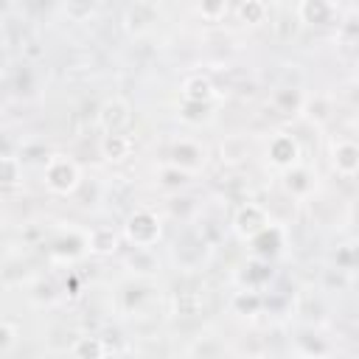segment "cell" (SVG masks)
<instances>
[{"label":"cell","instance_id":"6da1fadb","mask_svg":"<svg viewBox=\"0 0 359 359\" xmlns=\"http://www.w3.org/2000/svg\"><path fill=\"white\" fill-rule=\"evenodd\" d=\"M79 165L73 163V160H67V157H62V154H53V157H48V163H45V185L53 191V194H59V196H67V194H73L76 188H79Z\"/></svg>","mask_w":359,"mask_h":359},{"label":"cell","instance_id":"7a4b0ae2","mask_svg":"<svg viewBox=\"0 0 359 359\" xmlns=\"http://www.w3.org/2000/svg\"><path fill=\"white\" fill-rule=\"evenodd\" d=\"M160 233H163L160 219H157L151 210H135V213L126 219V238H129V244H135V247L149 250L151 244H157Z\"/></svg>","mask_w":359,"mask_h":359},{"label":"cell","instance_id":"3957f363","mask_svg":"<svg viewBox=\"0 0 359 359\" xmlns=\"http://www.w3.org/2000/svg\"><path fill=\"white\" fill-rule=\"evenodd\" d=\"M132 121V107L123 98H109L98 109V126L104 132H123Z\"/></svg>","mask_w":359,"mask_h":359},{"label":"cell","instance_id":"277c9868","mask_svg":"<svg viewBox=\"0 0 359 359\" xmlns=\"http://www.w3.org/2000/svg\"><path fill=\"white\" fill-rule=\"evenodd\" d=\"M266 224H269V222H266V210H264L261 205H252V202L241 205V208L236 210V219H233L236 233H238L241 238H247V241H250L252 236H258Z\"/></svg>","mask_w":359,"mask_h":359},{"label":"cell","instance_id":"5b68a950","mask_svg":"<svg viewBox=\"0 0 359 359\" xmlns=\"http://www.w3.org/2000/svg\"><path fill=\"white\" fill-rule=\"evenodd\" d=\"M331 163H334V171L345 180H353L356 171H359V149L353 140H339L334 143L331 149Z\"/></svg>","mask_w":359,"mask_h":359},{"label":"cell","instance_id":"8992f818","mask_svg":"<svg viewBox=\"0 0 359 359\" xmlns=\"http://www.w3.org/2000/svg\"><path fill=\"white\" fill-rule=\"evenodd\" d=\"M297 157H300V146L292 135H275L269 140V160L272 165L278 168H294L297 165Z\"/></svg>","mask_w":359,"mask_h":359},{"label":"cell","instance_id":"52a82bcc","mask_svg":"<svg viewBox=\"0 0 359 359\" xmlns=\"http://www.w3.org/2000/svg\"><path fill=\"white\" fill-rule=\"evenodd\" d=\"M297 17L309 25H328L334 20V3L331 0H300Z\"/></svg>","mask_w":359,"mask_h":359},{"label":"cell","instance_id":"ba28073f","mask_svg":"<svg viewBox=\"0 0 359 359\" xmlns=\"http://www.w3.org/2000/svg\"><path fill=\"white\" fill-rule=\"evenodd\" d=\"M182 98L188 104H208L213 98V81L208 76H202V73L188 76L185 84H182Z\"/></svg>","mask_w":359,"mask_h":359},{"label":"cell","instance_id":"9c48e42d","mask_svg":"<svg viewBox=\"0 0 359 359\" xmlns=\"http://www.w3.org/2000/svg\"><path fill=\"white\" fill-rule=\"evenodd\" d=\"M101 154L109 163H121V160H126L132 154V140L123 132H107L101 137Z\"/></svg>","mask_w":359,"mask_h":359},{"label":"cell","instance_id":"30bf717a","mask_svg":"<svg viewBox=\"0 0 359 359\" xmlns=\"http://www.w3.org/2000/svg\"><path fill=\"white\" fill-rule=\"evenodd\" d=\"M90 250L93 252H98V255H109V252H115L118 250V233L112 230V227H95L93 233H90Z\"/></svg>","mask_w":359,"mask_h":359},{"label":"cell","instance_id":"8fae6325","mask_svg":"<svg viewBox=\"0 0 359 359\" xmlns=\"http://www.w3.org/2000/svg\"><path fill=\"white\" fill-rule=\"evenodd\" d=\"M107 353V348H104V342L98 339V337H81L76 345H73V356L76 359H98V356H104Z\"/></svg>","mask_w":359,"mask_h":359},{"label":"cell","instance_id":"7c38bea8","mask_svg":"<svg viewBox=\"0 0 359 359\" xmlns=\"http://www.w3.org/2000/svg\"><path fill=\"white\" fill-rule=\"evenodd\" d=\"M238 17L247 22V25H261L266 20V6L264 0H244L238 6Z\"/></svg>","mask_w":359,"mask_h":359},{"label":"cell","instance_id":"4fadbf2b","mask_svg":"<svg viewBox=\"0 0 359 359\" xmlns=\"http://www.w3.org/2000/svg\"><path fill=\"white\" fill-rule=\"evenodd\" d=\"M199 157H202V151H199L194 143H180V146H174V165L185 168V171H191V168L199 163Z\"/></svg>","mask_w":359,"mask_h":359},{"label":"cell","instance_id":"5bb4252c","mask_svg":"<svg viewBox=\"0 0 359 359\" xmlns=\"http://www.w3.org/2000/svg\"><path fill=\"white\" fill-rule=\"evenodd\" d=\"M17 182H20V160L0 157V185H17Z\"/></svg>","mask_w":359,"mask_h":359},{"label":"cell","instance_id":"9a60e30c","mask_svg":"<svg viewBox=\"0 0 359 359\" xmlns=\"http://www.w3.org/2000/svg\"><path fill=\"white\" fill-rule=\"evenodd\" d=\"M196 8H199V14H202L205 20L216 22V20H222V17L227 14V0H199Z\"/></svg>","mask_w":359,"mask_h":359},{"label":"cell","instance_id":"2e32d148","mask_svg":"<svg viewBox=\"0 0 359 359\" xmlns=\"http://www.w3.org/2000/svg\"><path fill=\"white\" fill-rule=\"evenodd\" d=\"M188 180H191V171H185V168H180V165H171V168L163 171V185L177 188V185H185Z\"/></svg>","mask_w":359,"mask_h":359},{"label":"cell","instance_id":"e0dca14e","mask_svg":"<svg viewBox=\"0 0 359 359\" xmlns=\"http://www.w3.org/2000/svg\"><path fill=\"white\" fill-rule=\"evenodd\" d=\"M258 294L255 292H250V294H236V300H233V306H236V311H241V314H252L255 309H258Z\"/></svg>","mask_w":359,"mask_h":359},{"label":"cell","instance_id":"ac0fdd59","mask_svg":"<svg viewBox=\"0 0 359 359\" xmlns=\"http://www.w3.org/2000/svg\"><path fill=\"white\" fill-rule=\"evenodd\" d=\"M14 342H17V331H14V325L0 320V353L11 351V348H14Z\"/></svg>","mask_w":359,"mask_h":359}]
</instances>
